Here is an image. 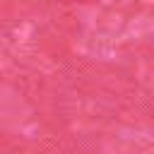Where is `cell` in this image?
Wrapping results in <instances>:
<instances>
[]
</instances>
